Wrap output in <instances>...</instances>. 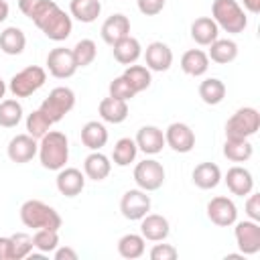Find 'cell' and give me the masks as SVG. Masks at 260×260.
I'll list each match as a JSON object with an SVG mask.
<instances>
[{
    "label": "cell",
    "mask_w": 260,
    "mask_h": 260,
    "mask_svg": "<svg viewBox=\"0 0 260 260\" xmlns=\"http://www.w3.org/2000/svg\"><path fill=\"white\" fill-rule=\"evenodd\" d=\"M35 250L41 254H53V250L59 246V232L57 230H35L32 234Z\"/></svg>",
    "instance_id": "obj_39"
},
{
    "label": "cell",
    "mask_w": 260,
    "mask_h": 260,
    "mask_svg": "<svg viewBox=\"0 0 260 260\" xmlns=\"http://www.w3.org/2000/svg\"><path fill=\"white\" fill-rule=\"evenodd\" d=\"M39 160L47 171H59L69 160V140L59 130H49L39 138Z\"/></svg>",
    "instance_id": "obj_2"
},
{
    "label": "cell",
    "mask_w": 260,
    "mask_h": 260,
    "mask_svg": "<svg viewBox=\"0 0 260 260\" xmlns=\"http://www.w3.org/2000/svg\"><path fill=\"white\" fill-rule=\"evenodd\" d=\"M234 238L238 244V250L244 256H254L260 252V223L254 219H242L234 223Z\"/></svg>",
    "instance_id": "obj_9"
},
{
    "label": "cell",
    "mask_w": 260,
    "mask_h": 260,
    "mask_svg": "<svg viewBox=\"0 0 260 260\" xmlns=\"http://www.w3.org/2000/svg\"><path fill=\"white\" fill-rule=\"evenodd\" d=\"M20 221L32 230H57V232L63 223L59 211L41 199H28L20 205Z\"/></svg>",
    "instance_id": "obj_3"
},
{
    "label": "cell",
    "mask_w": 260,
    "mask_h": 260,
    "mask_svg": "<svg viewBox=\"0 0 260 260\" xmlns=\"http://www.w3.org/2000/svg\"><path fill=\"white\" fill-rule=\"evenodd\" d=\"M246 215L248 219H254V221H260V193H248L246 195Z\"/></svg>",
    "instance_id": "obj_44"
},
{
    "label": "cell",
    "mask_w": 260,
    "mask_h": 260,
    "mask_svg": "<svg viewBox=\"0 0 260 260\" xmlns=\"http://www.w3.org/2000/svg\"><path fill=\"white\" fill-rule=\"evenodd\" d=\"M69 12H71V18H75L83 24H89L100 16L102 2L100 0H71Z\"/></svg>",
    "instance_id": "obj_31"
},
{
    "label": "cell",
    "mask_w": 260,
    "mask_h": 260,
    "mask_svg": "<svg viewBox=\"0 0 260 260\" xmlns=\"http://www.w3.org/2000/svg\"><path fill=\"white\" fill-rule=\"evenodd\" d=\"M207 217L211 223L219 228H230L238 219V207L230 197L217 195V197H211L207 203Z\"/></svg>",
    "instance_id": "obj_12"
},
{
    "label": "cell",
    "mask_w": 260,
    "mask_h": 260,
    "mask_svg": "<svg viewBox=\"0 0 260 260\" xmlns=\"http://www.w3.org/2000/svg\"><path fill=\"white\" fill-rule=\"evenodd\" d=\"M47 81V69L41 65H28L10 77L8 89L14 98H30Z\"/></svg>",
    "instance_id": "obj_5"
},
{
    "label": "cell",
    "mask_w": 260,
    "mask_h": 260,
    "mask_svg": "<svg viewBox=\"0 0 260 260\" xmlns=\"http://www.w3.org/2000/svg\"><path fill=\"white\" fill-rule=\"evenodd\" d=\"M39 152V140L32 138L30 134H16L10 138L6 146V154L12 162L16 165H26L30 162Z\"/></svg>",
    "instance_id": "obj_14"
},
{
    "label": "cell",
    "mask_w": 260,
    "mask_h": 260,
    "mask_svg": "<svg viewBox=\"0 0 260 260\" xmlns=\"http://www.w3.org/2000/svg\"><path fill=\"white\" fill-rule=\"evenodd\" d=\"M98 112H100V118L108 124H122L126 118H128V102L124 100H118V98H104L98 106Z\"/></svg>",
    "instance_id": "obj_24"
},
{
    "label": "cell",
    "mask_w": 260,
    "mask_h": 260,
    "mask_svg": "<svg viewBox=\"0 0 260 260\" xmlns=\"http://www.w3.org/2000/svg\"><path fill=\"white\" fill-rule=\"evenodd\" d=\"M191 39L201 47H209L215 39H219V26L211 16H199L191 22Z\"/></svg>",
    "instance_id": "obj_23"
},
{
    "label": "cell",
    "mask_w": 260,
    "mask_h": 260,
    "mask_svg": "<svg viewBox=\"0 0 260 260\" xmlns=\"http://www.w3.org/2000/svg\"><path fill=\"white\" fill-rule=\"evenodd\" d=\"M254 154V146L248 138H225L223 156L232 162H246Z\"/></svg>",
    "instance_id": "obj_29"
},
{
    "label": "cell",
    "mask_w": 260,
    "mask_h": 260,
    "mask_svg": "<svg viewBox=\"0 0 260 260\" xmlns=\"http://www.w3.org/2000/svg\"><path fill=\"white\" fill-rule=\"evenodd\" d=\"M110 173H112V162H110V158L104 152L91 150L85 156V160H83V175H85V179L104 181V179H108Z\"/></svg>",
    "instance_id": "obj_22"
},
{
    "label": "cell",
    "mask_w": 260,
    "mask_h": 260,
    "mask_svg": "<svg viewBox=\"0 0 260 260\" xmlns=\"http://www.w3.org/2000/svg\"><path fill=\"white\" fill-rule=\"evenodd\" d=\"M112 53H114V59L120 63V65H132L140 59L142 55V45L136 37L128 35L124 39H120L118 43L112 45Z\"/></svg>",
    "instance_id": "obj_21"
},
{
    "label": "cell",
    "mask_w": 260,
    "mask_h": 260,
    "mask_svg": "<svg viewBox=\"0 0 260 260\" xmlns=\"http://www.w3.org/2000/svg\"><path fill=\"white\" fill-rule=\"evenodd\" d=\"M144 61H146V67L150 71H169L171 65H173V51L167 43L162 41H152L150 45H146V51H144Z\"/></svg>",
    "instance_id": "obj_16"
},
{
    "label": "cell",
    "mask_w": 260,
    "mask_h": 260,
    "mask_svg": "<svg viewBox=\"0 0 260 260\" xmlns=\"http://www.w3.org/2000/svg\"><path fill=\"white\" fill-rule=\"evenodd\" d=\"M81 142L89 150H102L108 142V128L104 126V122H98V120L85 122L81 126Z\"/></svg>",
    "instance_id": "obj_26"
},
{
    "label": "cell",
    "mask_w": 260,
    "mask_h": 260,
    "mask_svg": "<svg viewBox=\"0 0 260 260\" xmlns=\"http://www.w3.org/2000/svg\"><path fill=\"white\" fill-rule=\"evenodd\" d=\"M209 61L219 63V65H228L238 57V43L232 39H215L209 45V53H207Z\"/></svg>",
    "instance_id": "obj_28"
},
{
    "label": "cell",
    "mask_w": 260,
    "mask_h": 260,
    "mask_svg": "<svg viewBox=\"0 0 260 260\" xmlns=\"http://www.w3.org/2000/svg\"><path fill=\"white\" fill-rule=\"evenodd\" d=\"M211 18L215 20V24L221 30H225L230 35L244 32V28L248 26L246 10L242 8V4L238 0H213Z\"/></svg>",
    "instance_id": "obj_4"
},
{
    "label": "cell",
    "mask_w": 260,
    "mask_h": 260,
    "mask_svg": "<svg viewBox=\"0 0 260 260\" xmlns=\"http://www.w3.org/2000/svg\"><path fill=\"white\" fill-rule=\"evenodd\" d=\"M260 130V114L252 106L236 110L225 122V138H250Z\"/></svg>",
    "instance_id": "obj_7"
},
{
    "label": "cell",
    "mask_w": 260,
    "mask_h": 260,
    "mask_svg": "<svg viewBox=\"0 0 260 260\" xmlns=\"http://www.w3.org/2000/svg\"><path fill=\"white\" fill-rule=\"evenodd\" d=\"M140 234L148 242H165L171 234V223L160 213H146L140 219Z\"/></svg>",
    "instance_id": "obj_18"
},
{
    "label": "cell",
    "mask_w": 260,
    "mask_h": 260,
    "mask_svg": "<svg viewBox=\"0 0 260 260\" xmlns=\"http://www.w3.org/2000/svg\"><path fill=\"white\" fill-rule=\"evenodd\" d=\"M244 10H248L250 14H258L260 12V0H242Z\"/></svg>",
    "instance_id": "obj_47"
},
{
    "label": "cell",
    "mask_w": 260,
    "mask_h": 260,
    "mask_svg": "<svg viewBox=\"0 0 260 260\" xmlns=\"http://www.w3.org/2000/svg\"><path fill=\"white\" fill-rule=\"evenodd\" d=\"M167 0H136V6L138 10L144 14V16H156L162 12Z\"/></svg>",
    "instance_id": "obj_43"
},
{
    "label": "cell",
    "mask_w": 260,
    "mask_h": 260,
    "mask_svg": "<svg viewBox=\"0 0 260 260\" xmlns=\"http://www.w3.org/2000/svg\"><path fill=\"white\" fill-rule=\"evenodd\" d=\"M4 93H6V83H4V79L0 77V100L4 98Z\"/></svg>",
    "instance_id": "obj_50"
},
{
    "label": "cell",
    "mask_w": 260,
    "mask_h": 260,
    "mask_svg": "<svg viewBox=\"0 0 260 260\" xmlns=\"http://www.w3.org/2000/svg\"><path fill=\"white\" fill-rule=\"evenodd\" d=\"M77 63L73 59V51L71 49H65V47H55L49 51L47 55V71L57 77V79H67V77H73L75 71H77Z\"/></svg>",
    "instance_id": "obj_11"
},
{
    "label": "cell",
    "mask_w": 260,
    "mask_h": 260,
    "mask_svg": "<svg viewBox=\"0 0 260 260\" xmlns=\"http://www.w3.org/2000/svg\"><path fill=\"white\" fill-rule=\"evenodd\" d=\"M199 98L207 106H217L225 98V83L217 77H205L199 83Z\"/></svg>",
    "instance_id": "obj_33"
},
{
    "label": "cell",
    "mask_w": 260,
    "mask_h": 260,
    "mask_svg": "<svg viewBox=\"0 0 260 260\" xmlns=\"http://www.w3.org/2000/svg\"><path fill=\"white\" fill-rule=\"evenodd\" d=\"M110 95L112 98H118V100H124V102H128V100H132L136 93H134V89L130 87V83L124 79V75H118V77H114L112 81H110Z\"/></svg>",
    "instance_id": "obj_41"
},
{
    "label": "cell",
    "mask_w": 260,
    "mask_h": 260,
    "mask_svg": "<svg viewBox=\"0 0 260 260\" xmlns=\"http://www.w3.org/2000/svg\"><path fill=\"white\" fill-rule=\"evenodd\" d=\"M22 120V106L18 100H0V126L14 128Z\"/></svg>",
    "instance_id": "obj_36"
},
{
    "label": "cell",
    "mask_w": 260,
    "mask_h": 260,
    "mask_svg": "<svg viewBox=\"0 0 260 260\" xmlns=\"http://www.w3.org/2000/svg\"><path fill=\"white\" fill-rule=\"evenodd\" d=\"M0 260H14V246L10 236H0Z\"/></svg>",
    "instance_id": "obj_45"
},
{
    "label": "cell",
    "mask_w": 260,
    "mask_h": 260,
    "mask_svg": "<svg viewBox=\"0 0 260 260\" xmlns=\"http://www.w3.org/2000/svg\"><path fill=\"white\" fill-rule=\"evenodd\" d=\"M100 32H102L104 43H108L112 47L114 43H118L120 39H124V37L130 35V18L126 14H122V12H116V14L108 16L104 20Z\"/></svg>",
    "instance_id": "obj_20"
},
{
    "label": "cell",
    "mask_w": 260,
    "mask_h": 260,
    "mask_svg": "<svg viewBox=\"0 0 260 260\" xmlns=\"http://www.w3.org/2000/svg\"><path fill=\"white\" fill-rule=\"evenodd\" d=\"M53 122L41 112V110H32L28 116H26V134H30L32 138H43L49 130H51Z\"/></svg>",
    "instance_id": "obj_38"
},
{
    "label": "cell",
    "mask_w": 260,
    "mask_h": 260,
    "mask_svg": "<svg viewBox=\"0 0 260 260\" xmlns=\"http://www.w3.org/2000/svg\"><path fill=\"white\" fill-rule=\"evenodd\" d=\"M181 69L191 77H201L209 69V57L201 49H189L181 57Z\"/></svg>",
    "instance_id": "obj_27"
},
{
    "label": "cell",
    "mask_w": 260,
    "mask_h": 260,
    "mask_svg": "<svg viewBox=\"0 0 260 260\" xmlns=\"http://www.w3.org/2000/svg\"><path fill=\"white\" fill-rule=\"evenodd\" d=\"M57 191L65 197H77L85 187V175L75 167H63L57 171L55 179Z\"/></svg>",
    "instance_id": "obj_15"
},
{
    "label": "cell",
    "mask_w": 260,
    "mask_h": 260,
    "mask_svg": "<svg viewBox=\"0 0 260 260\" xmlns=\"http://www.w3.org/2000/svg\"><path fill=\"white\" fill-rule=\"evenodd\" d=\"M150 195L142 189H128L120 199V213L130 221H140L150 211Z\"/></svg>",
    "instance_id": "obj_10"
},
{
    "label": "cell",
    "mask_w": 260,
    "mask_h": 260,
    "mask_svg": "<svg viewBox=\"0 0 260 260\" xmlns=\"http://www.w3.org/2000/svg\"><path fill=\"white\" fill-rule=\"evenodd\" d=\"M124 79L130 83V87L134 89V93H140V91H144V89H148L150 87V83H152V75H150V69L148 67H144V65H126V69H124Z\"/></svg>",
    "instance_id": "obj_34"
},
{
    "label": "cell",
    "mask_w": 260,
    "mask_h": 260,
    "mask_svg": "<svg viewBox=\"0 0 260 260\" xmlns=\"http://www.w3.org/2000/svg\"><path fill=\"white\" fill-rule=\"evenodd\" d=\"M75 106V91L67 85H59V87H53L49 91V95L43 100V104L39 106V110L53 122H61Z\"/></svg>",
    "instance_id": "obj_6"
},
{
    "label": "cell",
    "mask_w": 260,
    "mask_h": 260,
    "mask_svg": "<svg viewBox=\"0 0 260 260\" xmlns=\"http://www.w3.org/2000/svg\"><path fill=\"white\" fill-rule=\"evenodd\" d=\"M53 258H55V260H77L79 256H77V252H75L73 248H69V246H57V248L53 250Z\"/></svg>",
    "instance_id": "obj_46"
},
{
    "label": "cell",
    "mask_w": 260,
    "mask_h": 260,
    "mask_svg": "<svg viewBox=\"0 0 260 260\" xmlns=\"http://www.w3.org/2000/svg\"><path fill=\"white\" fill-rule=\"evenodd\" d=\"M26 47V35L18 26H6L0 32V49L6 55H20Z\"/></svg>",
    "instance_id": "obj_30"
},
{
    "label": "cell",
    "mask_w": 260,
    "mask_h": 260,
    "mask_svg": "<svg viewBox=\"0 0 260 260\" xmlns=\"http://www.w3.org/2000/svg\"><path fill=\"white\" fill-rule=\"evenodd\" d=\"M138 150H142L144 154H158L167 144H165V132L158 128V126H152V124H146L142 128H138L136 132V138H134Z\"/></svg>",
    "instance_id": "obj_17"
},
{
    "label": "cell",
    "mask_w": 260,
    "mask_h": 260,
    "mask_svg": "<svg viewBox=\"0 0 260 260\" xmlns=\"http://www.w3.org/2000/svg\"><path fill=\"white\" fill-rule=\"evenodd\" d=\"M165 167L156 160V158H144L134 167V183L138 189L150 193L162 187L165 183Z\"/></svg>",
    "instance_id": "obj_8"
},
{
    "label": "cell",
    "mask_w": 260,
    "mask_h": 260,
    "mask_svg": "<svg viewBox=\"0 0 260 260\" xmlns=\"http://www.w3.org/2000/svg\"><path fill=\"white\" fill-rule=\"evenodd\" d=\"M191 179H193L195 187H199L203 191H209V189H215L221 183V169L215 162H199L193 169Z\"/></svg>",
    "instance_id": "obj_25"
},
{
    "label": "cell",
    "mask_w": 260,
    "mask_h": 260,
    "mask_svg": "<svg viewBox=\"0 0 260 260\" xmlns=\"http://www.w3.org/2000/svg\"><path fill=\"white\" fill-rule=\"evenodd\" d=\"M20 12L35 22V26L51 41L61 43L69 39L73 30V20L71 16L59 8L57 2L53 0H16Z\"/></svg>",
    "instance_id": "obj_1"
},
{
    "label": "cell",
    "mask_w": 260,
    "mask_h": 260,
    "mask_svg": "<svg viewBox=\"0 0 260 260\" xmlns=\"http://www.w3.org/2000/svg\"><path fill=\"white\" fill-rule=\"evenodd\" d=\"M136 154H138V146H136L134 138H128V136L116 140V144L112 148V160L118 167H128L130 162L136 160Z\"/></svg>",
    "instance_id": "obj_35"
},
{
    "label": "cell",
    "mask_w": 260,
    "mask_h": 260,
    "mask_svg": "<svg viewBox=\"0 0 260 260\" xmlns=\"http://www.w3.org/2000/svg\"><path fill=\"white\" fill-rule=\"evenodd\" d=\"M10 238H12V246H14V260H22L32 254V250H35L32 236H28L24 232H16Z\"/></svg>",
    "instance_id": "obj_40"
},
{
    "label": "cell",
    "mask_w": 260,
    "mask_h": 260,
    "mask_svg": "<svg viewBox=\"0 0 260 260\" xmlns=\"http://www.w3.org/2000/svg\"><path fill=\"white\" fill-rule=\"evenodd\" d=\"M165 144L179 154H187L195 146V132L185 122H173L165 130Z\"/></svg>",
    "instance_id": "obj_13"
},
{
    "label": "cell",
    "mask_w": 260,
    "mask_h": 260,
    "mask_svg": "<svg viewBox=\"0 0 260 260\" xmlns=\"http://www.w3.org/2000/svg\"><path fill=\"white\" fill-rule=\"evenodd\" d=\"M8 12H10L8 2H6V0H0V22H4V20L8 18Z\"/></svg>",
    "instance_id": "obj_48"
},
{
    "label": "cell",
    "mask_w": 260,
    "mask_h": 260,
    "mask_svg": "<svg viewBox=\"0 0 260 260\" xmlns=\"http://www.w3.org/2000/svg\"><path fill=\"white\" fill-rule=\"evenodd\" d=\"M223 181H225V185H228V189H230L232 195L246 197L248 193L254 191V177H252V173L246 167L236 165V167L228 169Z\"/></svg>",
    "instance_id": "obj_19"
},
{
    "label": "cell",
    "mask_w": 260,
    "mask_h": 260,
    "mask_svg": "<svg viewBox=\"0 0 260 260\" xmlns=\"http://www.w3.org/2000/svg\"><path fill=\"white\" fill-rule=\"evenodd\" d=\"M73 51V59L77 63V67H87L95 61L98 57V45L91 41V39H81L75 43V47L71 49Z\"/></svg>",
    "instance_id": "obj_37"
},
{
    "label": "cell",
    "mask_w": 260,
    "mask_h": 260,
    "mask_svg": "<svg viewBox=\"0 0 260 260\" xmlns=\"http://www.w3.org/2000/svg\"><path fill=\"white\" fill-rule=\"evenodd\" d=\"M225 260H244V254H242V252H238V254H228Z\"/></svg>",
    "instance_id": "obj_49"
},
{
    "label": "cell",
    "mask_w": 260,
    "mask_h": 260,
    "mask_svg": "<svg viewBox=\"0 0 260 260\" xmlns=\"http://www.w3.org/2000/svg\"><path fill=\"white\" fill-rule=\"evenodd\" d=\"M150 260H175L179 256V250L171 244H154L148 252Z\"/></svg>",
    "instance_id": "obj_42"
},
{
    "label": "cell",
    "mask_w": 260,
    "mask_h": 260,
    "mask_svg": "<svg viewBox=\"0 0 260 260\" xmlns=\"http://www.w3.org/2000/svg\"><path fill=\"white\" fill-rule=\"evenodd\" d=\"M144 250H146V240L142 238V234H124L118 240V254L126 260H136L144 256Z\"/></svg>",
    "instance_id": "obj_32"
}]
</instances>
